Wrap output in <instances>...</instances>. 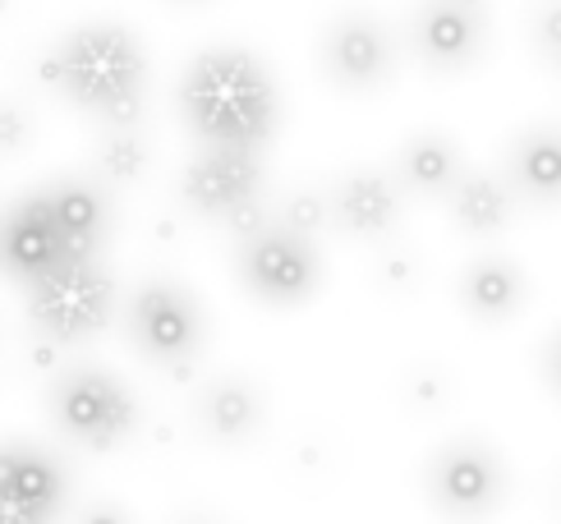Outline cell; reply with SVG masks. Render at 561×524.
<instances>
[{"mask_svg": "<svg viewBox=\"0 0 561 524\" xmlns=\"http://www.w3.org/2000/svg\"><path fill=\"white\" fill-rule=\"evenodd\" d=\"M92 161L111 184H134L148 171V138L138 134V125H102Z\"/></svg>", "mask_w": 561, "mask_h": 524, "instance_id": "20", "label": "cell"}, {"mask_svg": "<svg viewBox=\"0 0 561 524\" xmlns=\"http://www.w3.org/2000/svg\"><path fill=\"white\" fill-rule=\"evenodd\" d=\"M180 115L207 148L263 152L276 134L280 102L263 60L244 46H213L180 79Z\"/></svg>", "mask_w": 561, "mask_h": 524, "instance_id": "1", "label": "cell"}, {"mask_svg": "<svg viewBox=\"0 0 561 524\" xmlns=\"http://www.w3.org/2000/svg\"><path fill=\"white\" fill-rule=\"evenodd\" d=\"M428 502L437 515H447L456 524H474L483 515H493L506 497V469L497 460L493 446H483L474 437H460L451 446H442L428 460L424 474Z\"/></svg>", "mask_w": 561, "mask_h": 524, "instance_id": "5", "label": "cell"}, {"mask_svg": "<svg viewBox=\"0 0 561 524\" xmlns=\"http://www.w3.org/2000/svg\"><path fill=\"white\" fill-rule=\"evenodd\" d=\"M488 14L483 0H419L410 19V46L428 69L456 75L483 56Z\"/></svg>", "mask_w": 561, "mask_h": 524, "instance_id": "10", "label": "cell"}, {"mask_svg": "<svg viewBox=\"0 0 561 524\" xmlns=\"http://www.w3.org/2000/svg\"><path fill=\"white\" fill-rule=\"evenodd\" d=\"M75 524H134L125 506H115V502H92Z\"/></svg>", "mask_w": 561, "mask_h": 524, "instance_id": "25", "label": "cell"}, {"mask_svg": "<svg viewBox=\"0 0 561 524\" xmlns=\"http://www.w3.org/2000/svg\"><path fill=\"white\" fill-rule=\"evenodd\" d=\"M46 83L92 121L138 125L148 98L144 42L121 23H83V29L65 33L46 60Z\"/></svg>", "mask_w": 561, "mask_h": 524, "instance_id": "2", "label": "cell"}, {"mask_svg": "<svg viewBox=\"0 0 561 524\" xmlns=\"http://www.w3.org/2000/svg\"><path fill=\"white\" fill-rule=\"evenodd\" d=\"M327 221V198L322 194H295L280 207V226L295 235H318V226Z\"/></svg>", "mask_w": 561, "mask_h": 524, "instance_id": "22", "label": "cell"}, {"mask_svg": "<svg viewBox=\"0 0 561 524\" xmlns=\"http://www.w3.org/2000/svg\"><path fill=\"white\" fill-rule=\"evenodd\" d=\"M33 143V115L19 102H0V157H14Z\"/></svg>", "mask_w": 561, "mask_h": 524, "instance_id": "23", "label": "cell"}, {"mask_svg": "<svg viewBox=\"0 0 561 524\" xmlns=\"http://www.w3.org/2000/svg\"><path fill=\"white\" fill-rule=\"evenodd\" d=\"M51 262H56V226L37 189V194L19 198L0 217V272H10L14 281H33Z\"/></svg>", "mask_w": 561, "mask_h": 524, "instance_id": "14", "label": "cell"}, {"mask_svg": "<svg viewBox=\"0 0 561 524\" xmlns=\"http://www.w3.org/2000/svg\"><path fill=\"white\" fill-rule=\"evenodd\" d=\"M46 405H51V423L60 433L83 451H98V456L115 451L138 428L134 391L106 368L60 373L51 383V391H46Z\"/></svg>", "mask_w": 561, "mask_h": 524, "instance_id": "4", "label": "cell"}, {"mask_svg": "<svg viewBox=\"0 0 561 524\" xmlns=\"http://www.w3.org/2000/svg\"><path fill=\"white\" fill-rule=\"evenodd\" d=\"M194 414L213 442H249L263 428V396L244 377H217L198 391Z\"/></svg>", "mask_w": 561, "mask_h": 524, "instance_id": "15", "label": "cell"}, {"mask_svg": "<svg viewBox=\"0 0 561 524\" xmlns=\"http://www.w3.org/2000/svg\"><path fill=\"white\" fill-rule=\"evenodd\" d=\"M557 0H543V10L534 14V52L543 56V65H557V46H561V33H557Z\"/></svg>", "mask_w": 561, "mask_h": 524, "instance_id": "24", "label": "cell"}, {"mask_svg": "<svg viewBox=\"0 0 561 524\" xmlns=\"http://www.w3.org/2000/svg\"><path fill=\"white\" fill-rule=\"evenodd\" d=\"M129 341L152 364H190L207 341L198 299L175 281H144L129 299Z\"/></svg>", "mask_w": 561, "mask_h": 524, "instance_id": "7", "label": "cell"}, {"mask_svg": "<svg viewBox=\"0 0 561 524\" xmlns=\"http://www.w3.org/2000/svg\"><path fill=\"white\" fill-rule=\"evenodd\" d=\"M240 281L253 299L272 308L304 304L322 281V258L313 235H295L280 221H272L263 235H253L240 249Z\"/></svg>", "mask_w": 561, "mask_h": 524, "instance_id": "6", "label": "cell"}, {"mask_svg": "<svg viewBox=\"0 0 561 524\" xmlns=\"http://www.w3.org/2000/svg\"><path fill=\"white\" fill-rule=\"evenodd\" d=\"M253 194H263V161L249 148H207L203 143V152L180 175L184 207L213 221Z\"/></svg>", "mask_w": 561, "mask_h": 524, "instance_id": "11", "label": "cell"}, {"mask_svg": "<svg viewBox=\"0 0 561 524\" xmlns=\"http://www.w3.org/2000/svg\"><path fill=\"white\" fill-rule=\"evenodd\" d=\"M318 65L341 92H373L396 75V37L364 10H345L327 23Z\"/></svg>", "mask_w": 561, "mask_h": 524, "instance_id": "8", "label": "cell"}, {"mask_svg": "<svg viewBox=\"0 0 561 524\" xmlns=\"http://www.w3.org/2000/svg\"><path fill=\"white\" fill-rule=\"evenodd\" d=\"M69 497V474L33 442L0 446V524H56Z\"/></svg>", "mask_w": 561, "mask_h": 524, "instance_id": "9", "label": "cell"}, {"mask_svg": "<svg viewBox=\"0 0 561 524\" xmlns=\"http://www.w3.org/2000/svg\"><path fill=\"white\" fill-rule=\"evenodd\" d=\"M447 203H451V217L460 230L470 235H497L511 221V207H516V194L511 184H502L497 175H456V184L447 189Z\"/></svg>", "mask_w": 561, "mask_h": 524, "instance_id": "18", "label": "cell"}, {"mask_svg": "<svg viewBox=\"0 0 561 524\" xmlns=\"http://www.w3.org/2000/svg\"><path fill=\"white\" fill-rule=\"evenodd\" d=\"M42 203L56 226V258H69V262L102 258V249L111 240V198L98 184L56 180L51 189H42Z\"/></svg>", "mask_w": 561, "mask_h": 524, "instance_id": "12", "label": "cell"}, {"mask_svg": "<svg viewBox=\"0 0 561 524\" xmlns=\"http://www.w3.org/2000/svg\"><path fill=\"white\" fill-rule=\"evenodd\" d=\"M175 524H217V520H207V515H184V520H175Z\"/></svg>", "mask_w": 561, "mask_h": 524, "instance_id": "26", "label": "cell"}, {"mask_svg": "<svg viewBox=\"0 0 561 524\" xmlns=\"http://www.w3.org/2000/svg\"><path fill=\"white\" fill-rule=\"evenodd\" d=\"M529 281L511 258H479L470 262V272L460 276V304L465 314H474L483 322H502L525 304Z\"/></svg>", "mask_w": 561, "mask_h": 524, "instance_id": "16", "label": "cell"}, {"mask_svg": "<svg viewBox=\"0 0 561 524\" xmlns=\"http://www.w3.org/2000/svg\"><path fill=\"white\" fill-rule=\"evenodd\" d=\"M115 276L102 258H56L28 281V318L51 345H83L111 322Z\"/></svg>", "mask_w": 561, "mask_h": 524, "instance_id": "3", "label": "cell"}, {"mask_svg": "<svg viewBox=\"0 0 561 524\" xmlns=\"http://www.w3.org/2000/svg\"><path fill=\"white\" fill-rule=\"evenodd\" d=\"M460 175V152L451 138L442 134H414L401 152H396V184L401 194H419V198H447V189Z\"/></svg>", "mask_w": 561, "mask_h": 524, "instance_id": "17", "label": "cell"}, {"mask_svg": "<svg viewBox=\"0 0 561 524\" xmlns=\"http://www.w3.org/2000/svg\"><path fill=\"white\" fill-rule=\"evenodd\" d=\"M511 184L534 203H552L561 189V148L552 125H534L516 148H511Z\"/></svg>", "mask_w": 561, "mask_h": 524, "instance_id": "19", "label": "cell"}, {"mask_svg": "<svg viewBox=\"0 0 561 524\" xmlns=\"http://www.w3.org/2000/svg\"><path fill=\"white\" fill-rule=\"evenodd\" d=\"M401 184L382 171H355L332 189V203H327V217H332L345 235L355 240H387L401 221Z\"/></svg>", "mask_w": 561, "mask_h": 524, "instance_id": "13", "label": "cell"}, {"mask_svg": "<svg viewBox=\"0 0 561 524\" xmlns=\"http://www.w3.org/2000/svg\"><path fill=\"white\" fill-rule=\"evenodd\" d=\"M221 226H226V235L230 240H253V235H263L267 226H272V212H267V203H263V194H253V198H244V203H236L230 212H221L217 217Z\"/></svg>", "mask_w": 561, "mask_h": 524, "instance_id": "21", "label": "cell"}]
</instances>
